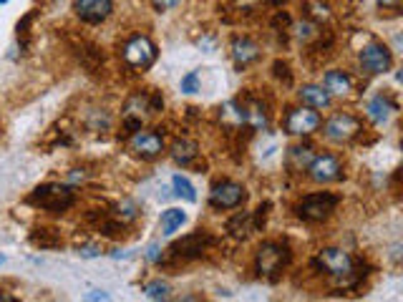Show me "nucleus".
<instances>
[{
	"label": "nucleus",
	"mask_w": 403,
	"mask_h": 302,
	"mask_svg": "<svg viewBox=\"0 0 403 302\" xmlns=\"http://www.w3.org/2000/svg\"><path fill=\"white\" fill-rule=\"evenodd\" d=\"M313 269H318L320 275H328L333 277V280L346 282V285H355L358 277H361L355 272V260L341 247L320 249L313 257Z\"/></svg>",
	"instance_id": "nucleus-1"
},
{
	"label": "nucleus",
	"mask_w": 403,
	"mask_h": 302,
	"mask_svg": "<svg viewBox=\"0 0 403 302\" xmlns=\"http://www.w3.org/2000/svg\"><path fill=\"white\" fill-rule=\"evenodd\" d=\"M26 202L35 209H41V212L63 214L76 204V192L69 184H41L28 194Z\"/></svg>",
	"instance_id": "nucleus-2"
},
{
	"label": "nucleus",
	"mask_w": 403,
	"mask_h": 302,
	"mask_svg": "<svg viewBox=\"0 0 403 302\" xmlns=\"http://www.w3.org/2000/svg\"><path fill=\"white\" fill-rule=\"evenodd\" d=\"M290 247H287V242H280V240H267L262 242L255 252V272L260 277H267V280H275V277L283 272V269L290 265Z\"/></svg>",
	"instance_id": "nucleus-3"
},
{
	"label": "nucleus",
	"mask_w": 403,
	"mask_h": 302,
	"mask_svg": "<svg viewBox=\"0 0 403 302\" xmlns=\"http://www.w3.org/2000/svg\"><path fill=\"white\" fill-rule=\"evenodd\" d=\"M341 204V197H335L330 192H315L305 194L303 199L295 204V214L298 220L307 222V224H318V222H325L333 217V212Z\"/></svg>",
	"instance_id": "nucleus-4"
},
{
	"label": "nucleus",
	"mask_w": 403,
	"mask_h": 302,
	"mask_svg": "<svg viewBox=\"0 0 403 302\" xmlns=\"http://www.w3.org/2000/svg\"><path fill=\"white\" fill-rule=\"evenodd\" d=\"M156 55H159L156 43L144 33L132 35V38L121 46V58H124L126 66L134 71H149L154 66V61H156Z\"/></svg>",
	"instance_id": "nucleus-5"
},
{
	"label": "nucleus",
	"mask_w": 403,
	"mask_h": 302,
	"mask_svg": "<svg viewBox=\"0 0 403 302\" xmlns=\"http://www.w3.org/2000/svg\"><path fill=\"white\" fill-rule=\"evenodd\" d=\"M244 202H247V189L240 181H232V179H220L209 189V206L217 212L240 209Z\"/></svg>",
	"instance_id": "nucleus-6"
},
{
	"label": "nucleus",
	"mask_w": 403,
	"mask_h": 302,
	"mask_svg": "<svg viewBox=\"0 0 403 302\" xmlns=\"http://www.w3.org/2000/svg\"><path fill=\"white\" fill-rule=\"evenodd\" d=\"M323 126V134H325L328 141H333V144H348V141H353L355 136H361L363 131V121L353 114H346V111H338L333 116L328 118Z\"/></svg>",
	"instance_id": "nucleus-7"
},
{
	"label": "nucleus",
	"mask_w": 403,
	"mask_h": 302,
	"mask_svg": "<svg viewBox=\"0 0 403 302\" xmlns=\"http://www.w3.org/2000/svg\"><path fill=\"white\" fill-rule=\"evenodd\" d=\"M358 63H361V69L370 76L388 73L391 66H393V53H391L388 46L373 41L358 51Z\"/></svg>",
	"instance_id": "nucleus-8"
},
{
	"label": "nucleus",
	"mask_w": 403,
	"mask_h": 302,
	"mask_svg": "<svg viewBox=\"0 0 403 302\" xmlns=\"http://www.w3.org/2000/svg\"><path fill=\"white\" fill-rule=\"evenodd\" d=\"M323 118L310 106H295L285 114V131L290 136H310L320 129Z\"/></svg>",
	"instance_id": "nucleus-9"
},
{
	"label": "nucleus",
	"mask_w": 403,
	"mask_h": 302,
	"mask_svg": "<svg viewBox=\"0 0 403 302\" xmlns=\"http://www.w3.org/2000/svg\"><path fill=\"white\" fill-rule=\"evenodd\" d=\"M129 151H132L136 159H141V161H152V159H156L161 151H164V139H161L159 131L144 129V126H141L139 131H134L132 134Z\"/></svg>",
	"instance_id": "nucleus-10"
},
{
	"label": "nucleus",
	"mask_w": 403,
	"mask_h": 302,
	"mask_svg": "<svg viewBox=\"0 0 403 302\" xmlns=\"http://www.w3.org/2000/svg\"><path fill=\"white\" fill-rule=\"evenodd\" d=\"M307 177L315 184H333L343 179V161L335 154H315L310 166H307Z\"/></svg>",
	"instance_id": "nucleus-11"
},
{
	"label": "nucleus",
	"mask_w": 403,
	"mask_h": 302,
	"mask_svg": "<svg viewBox=\"0 0 403 302\" xmlns=\"http://www.w3.org/2000/svg\"><path fill=\"white\" fill-rule=\"evenodd\" d=\"M73 13L78 21L98 26L109 21V15L114 13V0H73Z\"/></svg>",
	"instance_id": "nucleus-12"
},
{
	"label": "nucleus",
	"mask_w": 403,
	"mask_h": 302,
	"mask_svg": "<svg viewBox=\"0 0 403 302\" xmlns=\"http://www.w3.org/2000/svg\"><path fill=\"white\" fill-rule=\"evenodd\" d=\"M212 245H215V240L207 232H192L187 237H181L179 242H174L169 252L174 257H181V260H195V257H202L207 252V247H212Z\"/></svg>",
	"instance_id": "nucleus-13"
},
{
	"label": "nucleus",
	"mask_w": 403,
	"mask_h": 302,
	"mask_svg": "<svg viewBox=\"0 0 403 302\" xmlns=\"http://www.w3.org/2000/svg\"><path fill=\"white\" fill-rule=\"evenodd\" d=\"M396 111H398L396 101H393L388 94H375V96L370 98L368 103H366V116H368L375 126L388 124L391 116H393Z\"/></svg>",
	"instance_id": "nucleus-14"
},
{
	"label": "nucleus",
	"mask_w": 403,
	"mask_h": 302,
	"mask_svg": "<svg viewBox=\"0 0 403 302\" xmlns=\"http://www.w3.org/2000/svg\"><path fill=\"white\" fill-rule=\"evenodd\" d=\"M260 55H262V51L250 38H235L232 41V61L237 63V69H244V66L260 61Z\"/></svg>",
	"instance_id": "nucleus-15"
},
{
	"label": "nucleus",
	"mask_w": 403,
	"mask_h": 302,
	"mask_svg": "<svg viewBox=\"0 0 403 302\" xmlns=\"http://www.w3.org/2000/svg\"><path fill=\"white\" fill-rule=\"evenodd\" d=\"M323 89L330 94V96H348L350 91H353V78L346 73V71H325V76H323V83H320Z\"/></svg>",
	"instance_id": "nucleus-16"
},
{
	"label": "nucleus",
	"mask_w": 403,
	"mask_h": 302,
	"mask_svg": "<svg viewBox=\"0 0 403 302\" xmlns=\"http://www.w3.org/2000/svg\"><path fill=\"white\" fill-rule=\"evenodd\" d=\"M298 98L303 106H310V109H328L330 103H333V96L328 94L323 86H315V83H307L303 89L298 91Z\"/></svg>",
	"instance_id": "nucleus-17"
},
{
	"label": "nucleus",
	"mask_w": 403,
	"mask_h": 302,
	"mask_svg": "<svg viewBox=\"0 0 403 302\" xmlns=\"http://www.w3.org/2000/svg\"><path fill=\"white\" fill-rule=\"evenodd\" d=\"M313 157H315V151L310 149V146H292V149L287 151V157H285V166L295 174L307 172V166H310Z\"/></svg>",
	"instance_id": "nucleus-18"
},
{
	"label": "nucleus",
	"mask_w": 403,
	"mask_h": 302,
	"mask_svg": "<svg viewBox=\"0 0 403 302\" xmlns=\"http://www.w3.org/2000/svg\"><path fill=\"white\" fill-rule=\"evenodd\" d=\"M197 154H199V144H197L195 139H177L172 144V159L181 166L192 164L197 159Z\"/></svg>",
	"instance_id": "nucleus-19"
},
{
	"label": "nucleus",
	"mask_w": 403,
	"mask_h": 302,
	"mask_svg": "<svg viewBox=\"0 0 403 302\" xmlns=\"http://www.w3.org/2000/svg\"><path fill=\"white\" fill-rule=\"evenodd\" d=\"M227 232L235 237V240H247L255 229V220H252V212H237L230 222H227Z\"/></svg>",
	"instance_id": "nucleus-20"
},
{
	"label": "nucleus",
	"mask_w": 403,
	"mask_h": 302,
	"mask_svg": "<svg viewBox=\"0 0 403 302\" xmlns=\"http://www.w3.org/2000/svg\"><path fill=\"white\" fill-rule=\"evenodd\" d=\"M30 242H33V247L58 249L63 245V237L58 229H51V226H35L33 232H30Z\"/></svg>",
	"instance_id": "nucleus-21"
},
{
	"label": "nucleus",
	"mask_w": 403,
	"mask_h": 302,
	"mask_svg": "<svg viewBox=\"0 0 403 302\" xmlns=\"http://www.w3.org/2000/svg\"><path fill=\"white\" fill-rule=\"evenodd\" d=\"M184 222H187V214L181 212V209H177V206H172V209H167V212H161L159 229H161L164 237H172L177 229H181Z\"/></svg>",
	"instance_id": "nucleus-22"
},
{
	"label": "nucleus",
	"mask_w": 403,
	"mask_h": 302,
	"mask_svg": "<svg viewBox=\"0 0 403 302\" xmlns=\"http://www.w3.org/2000/svg\"><path fill=\"white\" fill-rule=\"evenodd\" d=\"M172 186H174V194H177V197H181V199H187V202H197L195 186H192V181H189L187 177H181V174H174Z\"/></svg>",
	"instance_id": "nucleus-23"
},
{
	"label": "nucleus",
	"mask_w": 403,
	"mask_h": 302,
	"mask_svg": "<svg viewBox=\"0 0 403 302\" xmlns=\"http://www.w3.org/2000/svg\"><path fill=\"white\" fill-rule=\"evenodd\" d=\"M144 295L149 297V300H169V285L167 282H161V280L146 282Z\"/></svg>",
	"instance_id": "nucleus-24"
},
{
	"label": "nucleus",
	"mask_w": 403,
	"mask_h": 302,
	"mask_svg": "<svg viewBox=\"0 0 403 302\" xmlns=\"http://www.w3.org/2000/svg\"><path fill=\"white\" fill-rule=\"evenodd\" d=\"M33 18H35V15L28 13L21 23H18V28H15V30H18V41H21V48L23 51L28 48V43H30V23H33Z\"/></svg>",
	"instance_id": "nucleus-25"
},
{
	"label": "nucleus",
	"mask_w": 403,
	"mask_h": 302,
	"mask_svg": "<svg viewBox=\"0 0 403 302\" xmlns=\"http://www.w3.org/2000/svg\"><path fill=\"white\" fill-rule=\"evenodd\" d=\"M181 91L184 94H197L199 91V73L197 71H192V73H187L181 78Z\"/></svg>",
	"instance_id": "nucleus-26"
},
{
	"label": "nucleus",
	"mask_w": 403,
	"mask_h": 302,
	"mask_svg": "<svg viewBox=\"0 0 403 302\" xmlns=\"http://www.w3.org/2000/svg\"><path fill=\"white\" fill-rule=\"evenodd\" d=\"M272 69H275V76H278V78H283V81L285 83H290V69H287V63H275V66H272Z\"/></svg>",
	"instance_id": "nucleus-27"
},
{
	"label": "nucleus",
	"mask_w": 403,
	"mask_h": 302,
	"mask_svg": "<svg viewBox=\"0 0 403 302\" xmlns=\"http://www.w3.org/2000/svg\"><path fill=\"white\" fill-rule=\"evenodd\" d=\"M181 0H152V6L156 8V10H172V8L179 6Z\"/></svg>",
	"instance_id": "nucleus-28"
},
{
	"label": "nucleus",
	"mask_w": 403,
	"mask_h": 302,
	"mask_svg": "<svg viewBox=\"0 0 403 302\" xmlns=\"http://www.w3.org/2000/svg\"><path fill=\"white\" fill-rule=\"evenodd\" d=\"M144 257L149 262H159L161 260V247H159V245H149V249L144 252Z\"/></svg>",
	"instance_id": "nucleus-29"
},
{
	"label": "nucleus",
	"mask_w": 403,
	"mask_h": 302,
	"mask_svg": "<svg viewBox=\"0 0 403 302\" xmlns=\"http://www.w3.org/2000/svg\"><path fill=\"white\" fill-rule=\"evenodd\" d=\"M378 6H381L383 10H398L401 0H378Z\"/></svg>",
	"instance_id": "nucleus-30"
},
{
	"label": "nucleus",
	"mask_w": 403,
	"mask_h": 302,
	"mask_svg": "<svg viewBox=\"0 0 403 302\" xmlns=\"http://www.w3.org/2000/svg\"><path fill=\"white\" fill-rule=\"evenodd\" d=\"M86 300H109V295H106V292H98V290H93V292H89V295H86Z\"/></svg>",
	"instance_id": "nucleus-31"
},
{
	"label": "nucleus",
	"mask_w": 403,
	"mask_h": 302,
	"mask_svg": "<svg viewBox=\"0 0 403 302\" xmlns=\"http://www.w3.org/2000/svg\"><path fill=\"white\" fill-rule=\"evenodd\" d=\"M267 3H283V0H267Z\"/></svg>",
	"instance_id": "nucleus-32"
},
{
	"label": "nucleus",
	"mask_w": 403,
	"mask_h": 302,
	"mask_svg": "<svg viewBox=\"0 0 403 302\" xmlns=\"http://www.w3.org/2000/svg\"><path fill=\"white\" fill-rule=\"evenodd\" d=\"M6 3H8V0H0V6H6Z\"/></svg>",
	"instance_id": "nucleus-33"
},
{
	"label": "nucleus",
	"mask_w": 403,
	"mask_h": 302,
	"mask_svg": "<svg viewBox=\"0 0 403 302\" xmlns=\"http://www.w3.org/2000/svg\"><path fill=\"white\" fill-rule=\"evenodd\" d=\"M0 265H3V254H0Z\"/></svg>",
	"instance_id": "nucleus-34"
}]
</instances>
